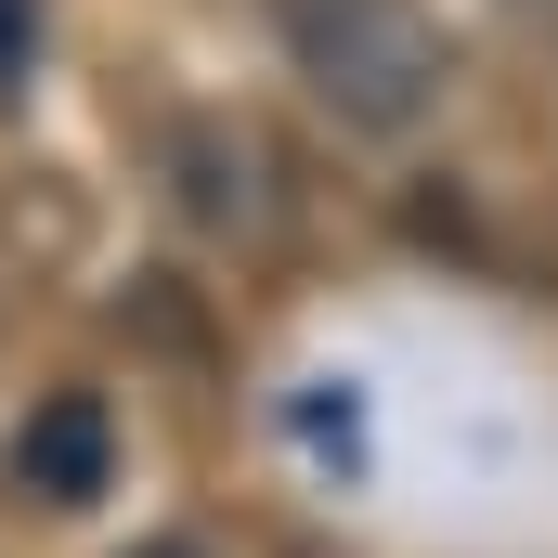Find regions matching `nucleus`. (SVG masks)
<instances>
[{
  "instance_id": "nucleus-5",
  "label": "nucleus",
  "mask_w": 558,
  "mask_h": 558,
  "mask_svg": "<svg viewBox=\"0 0 558 558\" xmlns=\"http://www.w3.org/2000/svg\"><path fill=\"white\" fill-rule=\"evenodd\" d=\"M131 558H208V546H182V533H156V546H131Z\"/></svg>"
},
{
  "instance_id": "nucleus-1",
  "label": "nucleus",
  "mask_w": 558,
  "mask_h": 558,
  "mask_svg": "<svg viewBox=\"0 0 558 558\" xmlns=\"http://www.w3.org/2000/svg\"><path fill=\"white\" fill-rule=\"evenodd\" d=\"M274 39L312 78V105L364 143H403L441 105V26L416 0H274Z\"/></svg>"
},
{
  "instance_id": "nucleus-3",
  "label": "nucleus",
  "mask_w": 558,
  "mask_h": 558,
  "mask_svg": "<svg viewBox=\"0 0 558 558\" xmlns=\"http://www.w3.org/2000/svg\"><path fill=\"white\" fill-rule=\"evenodd\" d=\"M26 39H39V0H0V92L26 78Z\"/></svg>"
},
{
  "instance_id": "nucleus-2",
  "label": "nucleus",
  "mask_w": 558,
  "mask_h": 558,
  "mask_svg": "<svg viewBox=\"0 0 558 558\" xmlns=\"http://www.w3.org/2000/svg\"><path fill=\"white\" fill-rule=\"evenodd\" d=\"M0 481H13V507H92L105 481H118V416H105V390H52V403H26V428L0 441Z\"/></svg>"
},
{
  "instance_id": "nucleus-4",
  "label": "nucleus",
  "mask_w": 558,
  "mask_h": 558,
  "mask_svg": "<svg viewBox=\"0 0 558 558\" xmlns=\"http://www.w3.org/2000/svg\"><path fill=\"white\" fill-rule=\"evenodd\" d=\"M507 13H520V26H546V39H558V0H507Z\"/></svg>"
}]
</instances>
